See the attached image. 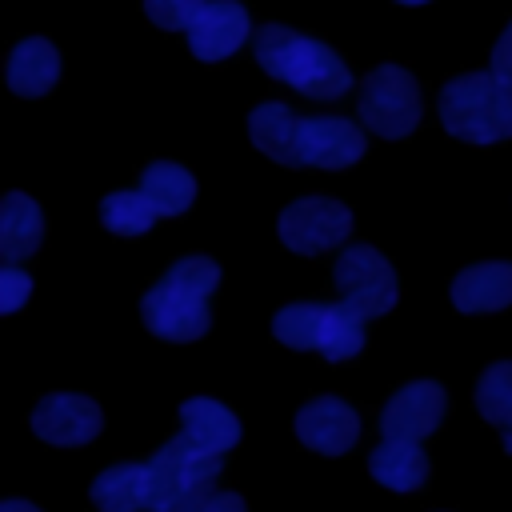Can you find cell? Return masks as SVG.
Listing matches in <instances>:
<instances>
[{
    "label": "cell",
    "mask_w": 512,
    "mask_h": 512,
    "mask_svg": "<svg viewBox=\"0 0 512 512\" xmlns=\"http://www.w3.org/2000/svg\"><path fill=\"white\" fill-rule=\"evenodd\" d=\"M332 280L340 288V300L356 308L364 320L384 316L396 308V272L372 244H352L336 256Z\"/></svg>",
    "instance_id": "cell-7"
},
{
    "label": "cell",
    "mask_w": 512,
    "mask_h": 512,
    "mask_svg": "<svg viewBox=\"0 0 512 512\" xmlns=\"http://www.w3.org/2000/svg\"><path fill=\"white\" fill-rule=\"evenodd\" d=\"M220 284V268L208 256H180L140 300V316L160 340H200L212 324L208 296Z\"/></svg>",
    "instance_id": "cell-1"
},
{
    "label": "cell",
    "mask_w": 512,
    "mask_h": 512,
    "mask_svg": "<svg viewBox=\"0 0 512 512\" xmlns=\"http://www.w3.org/2000/svg\"><path fill=\"white\" fill-rule=\"evenodd\" d=\"M180 432L192 436L200 448L224 456L240 440V420L212 396H192L180 404Z\"/></svg>",
    "instance_id": "cell-17"
},
{
    "label": "cell",
    "mask_w": 512,
    "mask_h": 512,
    "mask_svg": "<svg viewBox=\"0 0 512 512\" xmlns=\"http://www.w3.org/2000/svg\"><path fill=\"white\" fill-rule=\"evenodd\" d=\"M208 0H144V12L152 24L168 28V32H188L192 20L204 12Z\"/></svg>",
    "instance_id": "cell-24"
},
{
    "label": "cell",
    "mask_w": 512,
    "mask_h": 512,
    "mask_svg": "<svg viewBox=\"0 0 512 512\" xmlns=\"http://www.w3.org/2000/svg\"><path fill=\"white\" fill-rule=\"evenodd\" d=\"M504 448H508V452H512V428H508V432H504Z\"/></svg>",
    "instance_id": "cell-29"
},
{
    "label": "cell",
    "mask_w": 512,
    "mask_h": 512,
    "mask_svg": "<svg viewBox=\"0 0 512 512\" xmlns=\"http://www.w3.org/2000/svg\"><path fill=\"white\" fill-rule=\"evenodd\" d=\"M44 236V216L40 204L24 192H8L0 204V256L4 264H20L40 248Z\"/></svg>",
    "instance_id": "cell-16"
},
{
    "label": "cell",
    "mask_w": 512,
    "mask_h": 512,
    "mask_svg": "<svg viewBox=\"0 0 512 512\" xmlns=\"http://www.w3.org/2000/svg\"><path fill=\"white\" fill-rule=\"evenodd\" d=\"M88 496L100 512H140V508H148V464H112V468H104L92 480Z\"/></svg>",
    "instance_id": "cell-20"
},
{
    "label": "cell",
    "mask_w": 512,
    "mask_h": 512,
    "mask_svg": "<svg viewBox=\"0 0 512 512\" xmlns=\"http://www.w3.org/2000/svg\"><path fill=\"white\" fill-rule=\"evenodd\" d=\"M356 112L364 128H372L384 140H400L416 128L420 120V88L416 76L404 72L400 64H380L360 80Z\"/></svg>",
    "instance_id": "cell-6"
},
{
    "label": "cell",
    "mask_w": 512,
    "mask_h": 512,
    "mask_svg": "<svg viewBox=\"0 0 512 512\" xmlns=\"http://www.w3.org/2000/svg\"><path fill=\"white\" fill-rule=\"evenodd\" d=\"M368 472H372V480H380L392 492H412L428 480V456L420 452L416 440L384 436V444L372 448V456H368Z\"/></svg>",
    "instance_id": "cell-18"
},
{
    "label": "cell",
    "mask_w": 512,
    "mask_h": 512,
    "mask_svg": "<svg viewBox=\"0 0 512 512\" xmlns=\"http://www.w3.org/2000/svg\"><path fill=\"white\" fill-rule=\"evenodd\" d=\"M452 304L460 312H500L512 304V264H472L452 280Z\"/></svg>",
    "instance_id": "cell-15"
},
{
    "label": "cell",
    "mask_w": 512,
    "mask_h": 512,
    "mask_svg": "<svg viewBox=\"0 0 512 512\" xmlns=\"http://www.w3.org/2000/svg\"><path fill=\"white\" fill-rule=\"evenodd\" d=\"M216 452L200 448L192 436H172L160 444L144 464H148V512H188L204 496L216 492L220 476Z\"/></svg>",
    "instance_id": "cell-4"
},
{
    "label": "cell",
    "mask_w": 512,
    "mask_h": 512,
    "mask_svg": "<svg viewBox=\"0 0 512 512\" xmlns=\"http://www.w3.org/2000/svg\"><path fill=\"white\" fill-rule=\"evenodd\" d=\"M252 48H256V64L272 80H284L308 100H336L352 88L348 64L328 44L308 40L284 24H260Z\"/></svg>",
    "instance_id": "cell-2"
},
{
    "label": "cell",
    "mask_w": 512,
    "mask_h": 512,
    "mask_svg": "<svg viewBox=\"0 0 512 512\" xmlns=\"http://www.w3.org/2000/svg\"><path fill=\"white\" fill-rule=\"evenodd\" d=\"M276 232H280V240L292 252L316 256V252H328V248H336V244L348 240L352 212L340 200H332V196H300V200H292L280 212Z\"/></svg>",
    "instance_id": "cell-8"
},
{
    "label": "cell",
    "mask_w": 512,
    "mask_h": 512,
    "mask_svg": "<svg viewBox=\"0 0 512 512\" xmlns=\"http://www.w3.org/2000/svg\"><path fill=\"white\" fill-rule=\"evenodd\" d=\"M440 416H444V388L436 380H412L388 396V404L380 412V432L388 440L420 444L428 432H436Z\"/></svg>",
    "instance_id": "cell-10"
},
{
    "label": "cell",
    "mask_w": 512,
    "mask_h": 512,
    "mask_svg": "<svg viewBox=\"0 0 512 512\" xmlns=\"http://www.w3.org/2000/svg\"><path fill=\"white\" fill-rule=\"evenodd\" d=\"M272 336L288 348H304V352H320L324 360H348L364 348V316L356 308L340 304H312V300H296L284 304L272 316Z\"/></svg>",
    "instance_id": "cell-5"
},
{
    "label": "cell",
    "mask_w": 512,
    "mask_h": 512,
    "mask_svg": "<svg viewBox=\"0 0 512 512\" xmlns=\"http://www.w3.org/2000/svg\"><path fill=\"white\" fill-rule=\"evenodd\" d=\"M396 4H428V0H396Z\"/></svg>",
    "instance_id": "cell-30"
},
{
    "label": "cell",
    "mask_w": 512,
    "mask_h": 512,
    "mask_svg": "<svg viewBox=\"0 0 512 512\" xmlns=\"http://www.w3.org/2000/svg\"><path fill=\"white\" fill-rule=\"evenodd\" d=\"M440 124L468 144H496L512 136V84L496 72H464L440 88Z\"/></svg>",
    "instance_id": "cell-3"
},
{
    "label": "cell",
    "mask_w": 512,
    "mask_h": 512,
    "mask_svg": "<svg viewBox=\"0 0 512 512\" xmlns=\"http://www.w3.org/2000/svg\"><path fill=\"white\" fill-rule=\"evenodd\" d=\"M300 120L296 112H288V104H256L248 112V136L252 144L276 160V164H288V168H300Z\"/></svg>",
    "instance_id": "cell-14"
},
{
    "label": "cell",
    "mask_w": 512,
    "mask_h": 512,
    "mask_svg": "<svg viewBox=\"0 0 512 512\" xmlns=\"http://www.w3.org/2000/svg\"><path fill=\"white\" fill-rule=\"evenodd\" d=\"M0 512H40L36 504H28V500H4L0 504Z\"/></svg>",
    "instance_id": "cell-28"
},
{
    "label": "cell",
    "mask_w": 512,
    "mask_h": 512,
    "mask_svg": "<svg viewBox=\"0 0 512 512\" xmlns=\"http://www.w3.org/2000/svg\"><path fill=\"white\" fill-rule=\"evenodd\" d=\"M28 296H32V276L20 272L16 264H4L0 268V312H16Z\"/></svg>",
    "instance_id": "cell-25"
},
{
    "label": "cell",
    "mask_w": 512,
    "mask_h": 512,
    "mask_svg": "<svg viewBox=\"0 0 512 512\" xmlns=\"http://www.w3.org/2000/svg\"><path fill=\"white\" fill-rule=\"evenodd\" d=\"M248 32H252V24H248L244 4H236V0H208L204 12L188 28V48H192V56L212 64V60L232 56L248 40Z\"/></svg>",
    "instance_id": "cell-12"
},
{
    "label": "cell",
    "mask_w": 512,
    "mask_h": 512,
    "mask_svg": "<svg viewBox=\"0 0 512 512\" xmlns=\"http://www.w3.org/2000/svg\"><path fill=\"white\" fill-rule=\"evenodd\" d=\"M60 76V52L44 40V36H32V40H20L16 52L8 56V84L16 96H44Z\"/></svg>",
    "instance_id": "cell-19"
},
{
    "label": "cell",
    "mask_w": 512,
    "mask_h": 512,
    "mask_svg": "<svg viewBox=\"0 0 512 512\" xmlns=\"http://www.w3.org/2000/svg\"><path fill=\"white\" fill-rule=\"evenodd\" d=\"M364 156V132L344 116H308L300 120V164L348 168Z\"/></svg>",
    "instance_id": "cell-11"
},
{
    "label": "cell",
    "mask_w": 512,
    "mask_h": 512,
    "mask_svg": "<svg viewBox=\"0 0 512 512\" xmlns=\"http://www.w3.org/2000/svg\"><path fill=\"white\" fill-rule=\"evenodd\" d=\"M140 192L152 200V208H156L160 216H180V212H188L192 200H196V180H192L188 168H180V164H172V160H156V164L144 168Z\"/></svg>",
    "instance_id": "cell-21"
},
{
    "label": "cell",
    "mask_w": 512,
    "mask_h": 512,
    "mask_svg": "<svg viewBox=\"0 0 512 512\" xmlns=\"http://www.w3.org/2000/svg\"><path fill=\"white\" fill-rule=\"evenodd\" d=\"M360 432V420L356 412L340 400V396H316L308 400L300 412H296V436L312 448V452H324V456H340L352 448Z\"/></svg>",
    "instance_id": "cell-13"
},
{
    "label": "cell",
    "mask_w": 512,
    "mask_h": 512,
    "mask_svg": "<svg viewBox=\"0 0 512 512\" xmlns=\"http://www.w3.org/2000/svg\"><path fill=\"white\" fill-rule=\"evenodd\" d=\"M104 416L96 408V400L76 396V392H52L32 408V432L56 448H80L88 440H96Z\"/></svg>",
    "instance_id": "cell-9"
},
{
    "label": "cell",
    "mask_w": 512,
    "mask_h": 512,
    "mask_svg": "<svg viewBox=\"0 0 512 512\" xmlns=\"http://www.w3.org/2000/svg\"><path fill=\"white\" fill-rule=\"evenodd\" d=\"M476 404L488 424L512 428V360H496L484 368V376L476 384Z\"/></svg>",
    "instance_id": "cell-23"
},
{
    "label": "cell",
    "mask_w": 512,
    "mask_h": 512,
    "mask_svg": "<svg viewBox=\"0 0 512 512\" xmlns=\"http://www.w3.org/2000/svg\"><path fill=\"white\" fill-rule=\"evenodd\" d=\"M188 512H244V496H236V492H212L200 504H192Z\"/></svg>",
    "instance_id": "cell-27"
},
{
    "label": "cell",
    "mask_w": 512,
    "mask_h": 512,
    "mask_svg": "<svg viewBox=\"0 0 512 512\" xmlns=\"http://www.w3.org/2000/svg\"><path fill=\"white\" fill-rule=\"evenodd\" d=\"M156 216H160V212L152 208V200H148L140 188H136V192H108V196L100 200V220H104V228L116 232V236H140V232L152 228Z\"/></svg>",
    "instance_id": "cell-22"
},
{
    "label": "cell",
    "mask_w": 512,
    "mask_h": 512,
    "mask_svg": "<svg viewBox=\"0 0 512 512\" xmlns=\"http://www.w3.org/2000/svg\"><path fill=\"white\" fill-rule=\"evenodd\" d=\"M492 72L512 84V24L500 32V40H496V48H492Z\"/></svg>",
    "instance_id": "cell-26"
}]
</instances>
